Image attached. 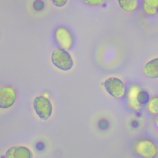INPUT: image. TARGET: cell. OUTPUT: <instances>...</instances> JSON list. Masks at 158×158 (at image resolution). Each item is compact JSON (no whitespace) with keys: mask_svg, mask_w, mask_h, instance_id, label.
Returning <instances> with one entry per match:
<instances>
[{"mask_svg":"<svg viewBox=\"0 0 158 158\" xmlns=\"http://www.w3.org/2000/svg\"><path fill=\"white\" fill-rule=\"evenodd\" d=\"M52 61L56 67L64 71L71 69L74 64L73 59L69 53L66 50L60 48L53 51Z\"/></svg>","mask_w":158,"mask_h":158,"instance_id":"2","label":"cell"},{"mask_svg":"<svg viewBox=\"0 0 158 158\" xmlns=\"http://www.w3.org/2000/svg\"><path fill=\"white\" fill-rule=\"evenodd\" d=\"M35 112L41 119L46 120L52 115V106L49 99L42 96L35 97L33 103Z\"/></svg>","mask_w":158,"mask_h":158,"instance_id":"4","label":"cell"},{"mask_svg":"<svg viewBox=\"0 0 158 158\" xmlns=\"http://www.w3.org/2000/svg\"><path fill=\"white\" fill-rule=\"evenodd\" d=\"M155 123H156V126L158 129V116H157L155 118Z\"/></svg>","mask_w":158,"mask_h":158,"instance_id":"16","label":"cell"},{"mask_svg":"<svg viewBox=\"0 0 158 158\" xmlns=\"http://www.w3.org/2000/svg\"><path fill=\"white\" fill-rule=\"evenodd\" d=\"M145 75L150 79L158 78V58L148 62L143 69Z\"/></svg>","mask_w":158,"mask_h":158,"instance_id":"9","label":"cell"},{"mask_svg":"<svg viewBox=\"0 0 158 158\" xmlns=\"http://www.w3.org/2000/svg\"><path fill=\"white\" fill-rule=\"evenodd\" d=\"M7 158H31V154L29 149L24 147L15 146L10 147L6 153Z\"/></svg>","mask_w":158,"mask_h":158,"instance_id":"8","label":"cell"},{"mask_svg":"<svg viewBox=\"0 0 158 158\" xmlns=\"http://www.w3.org/2000/svg\"><path fill=\"white\" fill-rule=\"evenodd\" d=\"M52 3L56 7H63L66 4L68 0H51Z\"/></svg>","mask_w":158,"mask_h":158,"instance_id":"14","label":"cell"},{"mask_svg":"<svg viewBox=\"0 0 158 158\" xmlns=\"http://www.w3.org/2000/svg\"><path fill=\"white\" fill-rule=\"evenodd\" d=\"M104 85L107 92L115 98H121L125 94L124 83L118 78H110L107 79L105 81Z\"/></svg>","mask_w":158,"mask_h":158,"instance_id":"6","label":"cell"},{"mask_svg":"<svg viewBox=\"0 0 158 158\" xmlns=\"http://www.w3.org/2000/svg\"><path fill=\"white\" fill-rule=\"evenodd\" d=\"M126 100L128 106L132 109L136 110L148 104L150 97L148 94L143 91L139 86L132 85L128 88Z\"/></svg>","mask_w":158,"mask_h":158,"instance_id":"1","label":"cell"},{"mask_svg":"<svg viewBox=\"0 0 158 158\" xmlns=\"http://www.w3.org/2000/svg\"><path fill=\"white\" fill-rule=\"evenodd\" d=\"M85 4L91 6H97L102 4L105 0H81Z\"/></svg>","mask_w":158,"mask_h":158,"instance_id":"13","label":"cell"},{"mask_svg":"<svg viewBox=\"0 0 158 158\" xmlns=\"http://www.w3.org/2000/svg\"><path fill=\"white\" fill-rule=\"evenodd\" d=\"M147 109L151 114L158 115V97H154L148 102Z\"/></svg>","mask_w":158,"mask_h":158,"instance_id":"12","label":"cell"},{"mask_svg":"<svg viewBox=\"0 0 158 158\" xmlns=\"http://www.w3.org/2000/svg\"><path fill=\"white\" fill-rule=\"evenodd\" d=\"M43 4V2L40 1H36L34 3V7L37 10H40V9L43 8L42 5Z\"/></svg>","mask_w":158,"mask_h":158,"instance_id":"15","label":"cell"},{"mask_svg":"<svg viewBox=\"0 0 158 158\" xmlns=\"http://www.w3.org/2000/svg\"><path fill=\"white\" fill-rule=\"evenodd\" d=\"M56 41L60 48L69 50L73 44V38L72 33L65 27L57 28L55 33Z\"/></svg>","mask_w":158,"mask_h":158,"instance_id":"5","label":"cell"},{"mask_svg":"<svg viewBox=\"0 0 158 158\" xmlns=\"http://www.w3.org/2000/svg\"><path fill=\"white\" fill-rule=\"evenodd\" d=\"M134 150L135 153L143 158H154L157 153L155 143L147 138H142L136 140L134 144Z\"/></svg>","mask_w":158,"mask_h":158,"instance_id":"3","label":"cell"},{"mask_svg":"<svg viewBox=\"0 0 158 158\" xmlns=\"http://www.w3.org/2000/svg\"><path fill=\"white\" fill-rule=\"evenodd\" d=\"M16 94L14 88L9 86L0 89V108L11 107L15 102Z\"/></svg>","mask_w":158,"mask_h":158,"instance_id":"7","label":"cell"},{"mask_svg":"<svg viewBox=\"0 0 158 158\" xmlns=\"http://www.w3.org/2000/svg\"><path fill=\"white\" fill-rule=\"evenodd\" d=\"M143 9L149 15H155L158 13V0H143Z\"/></svg>","mask_w":158,"mask_h":158,"instance_id":"10","label":"cell"},{"mask_svg":"<svg viewBox=\"0 0 158 158\" xmlns=\"http://www.w3.org/2000/svg\"><path fill=\"white\" fill-rule=\"evenodd\" d=\"M122 9L127 12H132L138 6V0H118Z\"/></svg>","mask_w":158,"mask_h":158,"instance_id":"11","label":"cell"}]
</instances>
